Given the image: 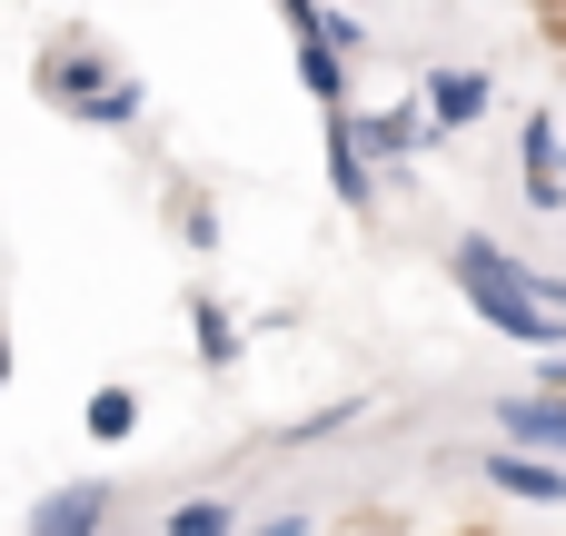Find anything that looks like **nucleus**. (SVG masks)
<instances>
[{
  "label": "nucleus",
  "instance_id": "nucleus-1",
  "mask_svg": "<svg viewBox=\"0 0 566 536\" xmlns=\"http://www.w3.org/2000/svg\"><path fill=\"white\" fill-rule=\"evenodd\" d=\"M448 278L478 308V328H497V338H517L537 358H566V278L557 269H537V259L497 249L488 229H468V239H448Z\"/></svg>",
  "mask_w": 566,
  "mask_h": 536
},
{
  "label": "nucleus",
  "instance_id": "nucleus-2",
  "mask_svg": "<svg viewBox=\"0 0 566 536\" xmlns=\"http://www.w3.org/2000/svg\"><path fill=\"white\" fill-rule=\"evenodd\" d=\"M30 90H40L60 119H80V129H139V119H149V90L119 70V50H109L99 30H60V40L40 50Z\"/></svg>",
  "mask_w": 566,
  "mask_h": 536
},
{
  "label": "nucleus",
  "instance_id": "nucleus-3",
  "mask_svg": "<svg viewBox=\"0 0 566 536\" xmlns=\"http://www.w3.org/2000/svg\"><path fill=\"white\" fill-rule=\"evenodd\" d=\"M497 448H527V458H566V368L547 358L537 388L497 398Z\"/></svg>",
  "mask_w": 566,
  "mask_h": 536
},
{
  "label": "nucleus",
  "instance_id": "nucleus-4",
  "mask_svg": "<svg viewBox=\"0 0 566 536\" xmlns=\"http://www.w3.org/2000/svg\"><path fill=\"white\" fill-rule=\"evenodd\" d=\"M348 129H358L368 169H408L418 149H448V129H438L418 99H388V109H348Z\"/></svg>",
  "mask_w": 566,
  "mask_h": 536
},
{
  "label": "nucleus",
  "instance_id": "nucleus-5",
  "mask_svg": "<svg viewBox=\"0 0 566 536\" xmlns=\"http://www.w3.org/2000/svg\"><path fill=\"white\" fill-rule=\"evenodd\" d=\"M517 189H527V209H547V219L566 209V129H557V109H527V119H517Z\"/></svg>",
  "mask_w": 566,
  "mask_h": 536
},
{
  "label": "nucleus",
  "instance_id": "nucleus-6",
  "mask_svg": "<svg viewBox=\"0 0 566 536\" xmlns=\"http://www.w3.org/2000/svg\"><path fill=\"white\" fill-rule=\"evenodd\" d=\"M109 517H119V487H109V477H70V487H50V497L30 507L20 536H109Z\"/></svg>",
  "mask_w": 566,
  "mask_h": 536
},
{
  "label": "nucleus",
  "instance_id": "nucleus-7",
  "mask_svg": "<svg viewBox=\"0 0 566 536\" xmlns=\"http://www.w3.org/2000/svg\"><path fill=\"white\" fill-rule=\"evenodd\" d=\"M318 169H328V189H338V209H378V169H368V149H358V129H348V109H318Z\"/></svg>",
  "mask_w": 566,
  "mask_h": 536
},
{
  "label": "nucleus",
  "instance_id": "nucleus-8",
  "mask_svg": "<svg viewBox=\"0 0 566 536\" xmlns=\"http://www.w3.org/2000/svg\"><path fill=\"white\" fill-rule=\"evenodd\" d=\"M478 477H488L497 497H517V507H566V458H527V448H488V458H478Z\"/></svg>",
  "mask_w": 566,
  "mask_h": 536
},
{
  "label": "nucleus",
  "instance_id": "nucleus-9",
  "mask_svg": "<svg viewBox=\"0 0 566 536\" xmlns=\"http://www.w3.org/2000/svg\"><path fill=\"white\" fill-rule=\"evenodd\" d=\"M418 90H428V119H438V129H478V119L497 109V80H488V70H458V60L418 70Z\"/></svg>",
  "mask_w": 566,
  "mask_h": 536
},
{
  "label": "nucleus",
  "instance_id": "nucleus-10",
  "mask_svg": "<svg viewBox=\"0 0 566 536\" xmlns=\"http://www.w3.org/2000/svg\"><path fill=\"white\" fill-rule=\"evenodd\" d=\"M179 308H189V338H199V368H209V378H229V368H239V348H249V338H239V318H229V298L189 288Z\"/></svg>",
  "mask_w": 566,
  "mask_h": 536
},
{
  "label": "nucleus",
  "instance_id": "nucleus-11",
  "mask_svg": "<svg viewBox=\"0 0 566 536\" xmlns=\"http://www.w3.org/2000/svg\"><path fill=\"white\" fill-rule=\"evenodd\" d=\"M298 90H308L318 109H358V99H348V90H358V70H348L328 40H298Z\"/></svg>",
  "mask_w": 566,
  "mask_h": 536
},
{
  "label": "nucleus",
  "instance_id": "nucleus-12",
  "mask_svg": "<svg viewBox=\"0 0 566 536\" xmlns=\"http://www.w3.org/2000/svg\"><path fill=\"white\" fill-rule=\"evenodd\" d=\"M80 428H90V448H129L139 438V388H90Z\"/></svg>",
  "mask_w": 566,
  "mask_h": 536
},
{
  "label": "nucleus",
  "instance_id": "nucleus-13",
  "mask_svg": "<svg viewBox=\"0 0 566 536\" xmlns=\"http://www.w3.org/2000/svg\"><path fill=\"white\" fill-rule=\"evenodd\" d=\"M368 408H378V398H338V408H308V418H289V428H279V448H328V438H338V428H358Z\"/></svg>",
  "mask_w": 566,
  "mask_h": 536
},
{
  "label": "nucleus",
  "instance_id": "nucleus-14",
  "mask_svg": "<svg viewBox=\"0 0 566 536\" xmlns=\"http://www.w3.org/2000/svg\"><path fill=\"white\" fill-rule=\"evenodd\" d=\"M159 536H239V507H229V497H179V507L159 517Z\"/></svg>",
  "mask_w": 566,
  "mask_h": 536
},
{
  "label": "nucleus",
  "instance_id": "nucleus-15",
  "mask_svg": "<svg viewBox=\"0 0 566 536\" xmlns=\"http://www.w3.org/2000/svg\"><path fill=\"white\" fill-rule=\"evenodd\" d=\"M169 219H179V239H189V249H219V209H209L199 189H179V199H169Z\"/></svg>",
  "mask_w": 566,
  "mask_h": 536
},
{
  "label": "nucleus",
  "instance_id": "nucleus-16",
  "mask_svg": "<svg viewBox=\"0 0 566 536\" xmlns=\"http://www.w3.org/2000/svg\"><path fill=\"white\" fill-rule=\"evenodd\" d=\"M318 40H328V50H338V60H358V50H368V20H358V10H338V0H328V10H318Z\"/></svg>",
  "mask_w": 566,
  "mask_h": 536
},
{
  "label": "nucleus",
  "instance_id": "nucleus-17",
  "mask_svg": "<svg viewBox=\"0 0 566 536\" xmlns=\"http://www.w3.org/2000/svg\"><path fill=\"white\" fill-rule=\"evenodd\" d=\"M318 10H328V0H279V20H289V40H318Z\"/></svg>",
  "mask_w": 566,
  "mask_h": 536
},
{
  "label": "nucleus",
  "instance_id": "nucleus-18",
  "mask_svg": "<svg viewBox=\"0 0 566 536\" xmlns=\"http://www.w3.org/2000/svg\"><path fill=\"white\" fill-rule=\"evenodd\" d=\"M249 536H308V517H298V507H279V517H259Z\"/></svg>",
  "mask_w": 566,
  "mask_h": 536
},
{
  "label": "nucleus",
  "instance_id": "nucleus-19",
  "mask_svg": "<svg viewBox=\"0 0 566 536\" xmlns=\"http://www.w3.org/2000/svg\"><path fill=\"white\" fill-rule=\"evenodd\" d=\"M0 398H10V318H0Z\"/></svg>",
  "mask_w": 566,
  "mask_h": 536
}]
</instances>
